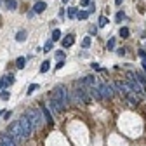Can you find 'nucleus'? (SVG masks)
Listing matches in <instances>:
<instances>
[{"instance_id":"nucleus-1","label":"nucleus","mask_w":146,"mask_h":146,"mask_svg":"<svg viewBox=\"0 0 146 146\" xmlns=\"http://www.w3.org/2000/svg\"><path fill=\"white\" fill-rule=\"evenodd\" d=\"M52 98L59 103L61 111H63V110H66V108H68V104L71 103V94L66 90V87H64V85H61V84H59V85H56V87L52 89Z\"/></svg>"},{"instance_id":"nucleus-2","label":"nucleus","mask_w":146,"mask_h":146,"mask_svg":"<svg viewBox=\"0 0 146 146\" xmlns=\"http://www.w3.org/2000/svg\"><path fill=\"white\" fill-rule=\"evenodd\" d=\"M12 137H14V141L19 144V143H23V139H26L25 137V132H23V129H21V123H19V120L17 122H14V123H11L9 125V131H7Z\"/></svg>"},{"instance_id":"nucleus-3","label":"nucleus","mask_w":146,"mask_h":146,"mask_svg":"<svg viewBox=\"0 0 146 146\" xmlns=\"http://www.w3.org/2000/svg\"><path fill=\"white\" fill-rule=\"evenodd\" d=\"M26 115L30 117V120H31V125H33V129H36V127H40V123H42V117H44V113H42V110H36V108H28L26 110Z\"/></svg>"},{"instance_id":"nucleus-4","label":"nucleus","mask_w":146,"mask_h":146,"mask_svg":"<svg viewBox=\"0 0 146 146\" xmlns=\"http://www.w3.org/2000/svg\"><path fill=\"white\" fill-rule=\"evenodd\" d=\"M127 82L131 84V87H132V90L137 94V96H143L144 94V89H143V84L137 80V77H136V73H132V71H129L127 73Z\"/></svg>"},{"instance_id":"nucleus-5","label":"nucleus","mask_w":146,"mask_h":146,"mask_svg":"<svg viewBox=\"0 0 146 146\" xmlns=\"http://www.w3.org/2000/svg\"><path fill=\"white\" fill-rule=\"evenodd\" d=\"M19 123H21V129H23V132H25V137H30V136H31V132H33L35 129H33L31 120H30V117H28L26 113H23V115H21Z\"/></svg>"},{"instance_id":"nucleus-6","label":"nucleus","mask_w":146,"mask_h":146,"mask_svg":"<svg viewBox=\"0 0 146 146\" xmlns=\"http://www.w3.org/2000/svg\"><path fill=\"white\" fill-rule=\"evenodd\" d=\"M99 90H101L103 99H111V98H113V94H115L113 85H111V84H106V82L99 84Z\"/></svg>"},{"instance_id":"nucleus-7","label":"nucleus","mask_w":146,"mask_h":146,"mask_svg":"<svg viewBox=\"0 0 146 146\" xmlns=\"http://www.w3.org/2000/svg\"><path fill=\"white\" fill-rule=\"evenodd\" d=\"M115 87H117V90H118V92H120L122 96H125V98L129 96V94H132V92H134L129 82H117V84H115Z\"/></svg>"},{"instance_id":"nucleus-8","label":"nucleus","mask_w":146,"mask_h":146,"mask_svg":"<svg viewBox=\"0 0 146 146\" xmlns=\"http://www.w3.org/2000/svg\"><path fill=\"white\" fill-rule=\"evenodd\" d=\"M0 143L5 144V146H17V143L14 141V137L9 132H2V134H0Z\"/></svg>"},{"instance_id":"nucleus-9","label":"nucleus","mask_w":146,"mask_h":146,"mask_svg":"<svg viewBox=\"0 0 146 146\" xmlns=\"http://www.w3.org/2000/svg\"><path fill=\"white\" fill-rule=\"evenodd\" d=\"M40 110H42V113H44V118H45V122H49V123H52L54 122V118H52V111L47 108V106H40Z\"/></svg>"},{"instance_id":"nucleus-10","label":"nucleus","mask_w":146,"mask_h":146,"mask_svg":"<svg viewBox=\"0 0 146 146\" xmlns=\"http://www.w3.org/2000/svg\"><path fill=\"white\" fill-rule=\"evenodd\" d=\"M73 44H75V36H73V35H68V36H66V38L63 40V47H64V49H68V47H71Z\"/></svg>"},{"instance_id":"nucleus-11","label":"nucleus","mask_w":146,"mask_h":146,"mask_svg":"<svg viewBox=\"0 0 146 146\" xmlns=\"http://www.w3.org/2000/svg\"><path fill=\"white\" fill-rule=\"evenodd\" d=\"M45 7H47V4H45V2H36V4H35V7H33V11H35L36 14H40V12H44V11H45Z\"/></svg>"},{"instance_id":"nucleus-12","label":"nucleus","mask_w":146,"mask_h":146,"mask_svg":"<svg viewBox=\"0 0 146 146\" xmlns=\"http://www.w3.org/2000/svg\"><path fill=\"white\" fill-rule=\"evenodd\" d=\"M4 2H5V7L9 11H16L17 9V2H16V0H4Z\"/></svg>"},{"instance_id":"nucleus-13","label":"nucleus","mask_w":146,"mask_h":146,"mask_svg":"<svg viewBox=\"0 0 146 146\" xmlns=\"http://www.w3.org/2000/svg\"><path fill=\"white\" fill-rule=\"evenodd\" d=\"M26 36H28V33H26L25 30H19V31H17V35H16V40H17V42H25Z\"/></svg>"},{"instance_id":"nucleus-14","label":"nucleus","mask_w":146,"mask_h":146,"mask_svg":"<svg viewBox=\"0 0 146 146\" xmlns=\"http://www.w3.org/2000/svg\"><path fill=\"white\" fill-rule=\"evenodd\" d=\"M25 64H26V58H23V56H19V58H17V59H16V66H17V68H19V70H21V68H25Z\"/></svg>"},{"instance_id":"nucleus-15","label":"nucleus","mask_w":146,"mask_h":146,"mask_svg":"<svg viewBox=\"0 0 146 146\" xmlns=\"http://www.w3.org/2000/svg\"><path fill=\"white\" fill-rule=\"evenodd\" d=\"M77 14H78V11H77L75 7H68V17H70V19L77 17Z\"/></svg>"},{"instance_id":"nucleus-16","label":"nucleus","mask_w":146,"mask_h":146,"mask_svg":"<svg viewBox=\"0 0 146 146\" xmlns=\"http://www.w3.org/2000/svg\"><path fill=\"white\" fill-rule=\"evenodd\" d=\"M49 68H50V61H44L42 66H40V73H47Z\"/></svg>"},{"instance_id":"nucleus-17","label":"nucleus","mask_w":146,"mask_h":146,"mask_svg":"<svg viewBox=\"0 0 146 146\" xmlns=\"http://www.w3.org/2000/svg\"><path fill=\"white\" fill-rule=\"evenodd\" d=\"M59 38H61V30L56 28V30L52 31V42H56V40H59Z\"/></svg>"},{"instance_id":"nucleus-18","label":"nucleus","mask_w":146,"mask_h":146,"mask_svg":"<svg viewBox=\"0 0 146 146\" xmlns=\"http://www.w3.org/2000/svg\"><path fill=\"white\" fill-rule=\"evenodd\" d=\"M89 14H90L89 11H80V12L77 14V17H78V19L82 21V19H87V17H89Z\"/></svg>"},{"instance_id":"nucleus-19","label":"nucleus","mask_w":146,"mask_h":146,"mask_svg":"<svg viewBox=\"0 0 146 146\" xmlns=\"http://www.w3.org/2000/svg\"><path fill=\"white\" fill-rule=\"evenodd\" d=\"M136 77H137V80H139L143 85H146V77H144V73H141V71H136Z\"/></svg>"},{"instance_id":"nucleus-20","label":"nucleus","mask_w":146,"mask_h":146,"mask_svg":"<svg viewBox=\"0 0 146 146\" xmlns=\"http://www.w3.org/2000/svg\"><path fill=\"white\" fill-rule=\"evenodd\" d=\"M129 28H120V31H118V35L122 36V38H127V36H129Z\"/></svg>"},{"instance_id":"nucleus-21","label":"nucleus","mask_w":146,"mask_h":146,"mask_svg":"<svg viewBox=\"0 0 146 146\" xmlns=\"http://www.w3.org/2000/svg\"><path fill=\"white\" fill-rule=\"evenodd\" d=\"M38 87H40L38 84H31V85L28 87V90H26V94H33V92H35V90L38 89Z\"/></svg>"},{"instance_id":"nucleus-22","label":"nucleus","mask_w":146,"mask_h":146,"mask_svg":"<svg viewBox=\"0 0 146 146\" xmlns=\"http://www.w3.org/2000/svg\"><path fill=\"white\" fill-rule=\"evenodd\" d=\"M4 82H5V85L14 84V75H5V77H4Z\"/></svg>"},{"instance_id":"nucleus-23","label":"nucleus","mask_w":146,"mask_h":146,"mask_svg":"<svg viewBox=\"0 0 146 146\" xmlns=\"http://www.w3.org/2000/svg\"><path fill=\"white\" fill-rule=\"evenodd\" d=\"M82 47H84V49L90 47V36H85V38L82 40Z\"/></svg>"},{"instance_id":"nucleus-24","label":"nucleus","mask_w":146,"mask_h":146,"mask_svg":"<svg viewBox=\"0 0 146 146\" xmlns=\"http://www.w3.org/2000/svg\"><path fill=\"white\" fill-rule=\"evenodd\" d=\"M106 25H108V17H106V16H101V17H99V26L103 28V26H106Z\"/></svg>"},{"instance_id":"nucleus-25","label":"nucleus","mask_w":146,"mask_h":146,"mask_svg":"<svg viewBox=\"0 0 146 146\" xmlns=\"http://www.w3.org/2000/svg\"><path fill=\"white\" fill-rule=\"evenodd\" d=\"M11 98V94L7 92V90H2V94H0V99H2V101H7Z\"/></svg>"},{"instance_id":"nucleus-26","label":"nucleus","mask_w":146,"mask_h":146,"mask_svg":"<svg viewBox=\"0 0 146 146\" xmlns=\"http://www.w3.org/2000/svg\"><path fill=\"white\" fill-rule=\"evenodd\" d=\"M115 19H117V23H120V21H122V19H125V14H123V12H122V11H120V12H118V14H117V16H115Z\"/></svg>"},{"instance_id":"nucleus-27","label":"nucleus","mask_w":146,"mask_h":146,"mask_svg":"<svg viewBox=\"0 0 146 146\" xmlns=\"http://www.w3.org/2000/svg\"><path fill=\"white\" fill-rule=\"evenodd\" d=\"M113 47H115V38H113V36H111V38L108 40V50H111Z\"/></svg>"},{"instance_id":"nucleus-28","label":"nucleus","mask_w":146,"mask_h":146,"mask_svg":"<svg viewBox=\"0 0 146 146\" xmlns=\"http://www.w3.org/2000/svg\"><path fill=\"white\" fill-rule=\"evenodd\" d=\"M50 49H52V40H49V42L45 44V47H44V52H49Z\"/></svg>"},{"instance_id":"nucleus-29","label":"nucleus","mask_w":146,"mask_h":146,"mask_svg":"<svg viewBox=\"0 0 146 146\" xmlns=\"http://www.w3.org/2000/svg\"><path fill=\"white\" fill-rule=\"evenodd\" d=\"M80 5L85 7V5H90V0H80Z\"/></svg>"},{"instance_id":"nucleus-30","label":"nucleus","mask_w":146,"mask_h":146,"mask_svg":"<svg viewBox=\"0 0 146 146\" xmlns=\"http://www.w3.org/2000/svg\"><path fill=\"white\" fill-rule=\"evenodd\" d=\"M63 66H64V61H63V59H61V61H59V63H58V64H56V70H61V68H63Z\"/></svg>"},{"instance_id":"nucleus-31","label":"nucleus","mask_w":146,"mask_h":146,"mask_svg":"<svg viewBox=\"0 0 146 146\" xmlns=\"http://www.w3.org/2000/svg\"><path fill=\"white\" fill-rule=\"evenodd\" d=\"M11 117H12V113H11V111H7V113H5V115H4V120H9V118H11Z\"/></svg>"},{"instance_id":"nucleus-32","label":"nucleus","mask_w":146,"mask_h":146,"mask_svg":"<svg viewBox=\"0 0 146 146\" xmlns=\"http://www.w3.org/2000/svg\"><path fill=\"white\" fill-rule=\"evenodd\" d=\"M94 11H96V5L90 4V5H89V12H94Z\"/></svg>"},{"instance_id":"nucleus-33","label":"nucleus","mask_w":146,"mask_h":146,"mask_svg":"<svg viewBox=\"0 0 146 146\" xmlns=\"http://www.w3.org/2000/svg\"><path fill=\"white\" fill-rule=\"evenodd\" d=\"M5 87V82H4V78H0V90H2Z\"/></svg>"},{"instance_id":"nucleus-34","label":"nucleus","mask_w":146,"mask_h":146,"mask_svg":"<svg viewBox=\"0 0 146 146\" xmlns=\"http://www.w3.org/2000/svg\"><path fill=\"white\" fill-rule=\"evenodd\" d=\"M125 54V49H118V56H123Z\"/></svg>"},{"instance_id":"nucleus-35","label":"nucleus","mask_w":146,"mask_h":146,"mask_svg":"<svg viewBox=\"0 0 146 146\" xmlns=\"http://www.w3.org/2000/svg\"><path fill=\"white\" fill-rule=\"evenodd\" d=\"M122 2H123V0H115V4H117V5H122Z\"/></svg>"},{"instance_id":"nucleus-36","label":"nucleus","mask_w":146,"mask_h":146,"mask_svg":"<svg viewBox=\"0 0 146 146\" xmlns=\"http://www.w3.org/2000/svg\"><path fill=\"white\" fill-rule=\"evenodd\" d=\"M143 70H144V71H146V61H144V63H143Z\"/></svg>"},{"instance_id":"nucleus-37","label":"nucleus","mask_w":146,"mask_h":146,"mask_svg":"<svg viewBox=\"0 0 146 146\" xmlns=\"http://www.w3.org/2000/svg\"><path fill=\"white\" fill-rule=\"evenodd\" d=\"M2 113H4V111H2V110H0V117H2Z\"/></svg>"},{"instance_id":"nucleus-38","label":"nucleus","mask_w":146,"mask_h":146,"mask_svg":"<svg viewBox=\"0 0 146 146\" xmlns=\"http://www.w3.org/2000/svg\"><path fill=\"white\" fill-rule=\"evenodd\" d=\"M0 146H5V144H2V143H0Z\"/></svg>"},{"instance_id":"nucleus-39","label":"nucleus","mask_w":146,"mask_h":146,"mask_svg":"<svg viewBox=\"0 0 146 146\" xmlns=\"http://www.w3.org/2000/svg\"><path fill=\"white\" fill-rule=\"evenodd\" d=\"M63 2H68V0H63Z\"/></svg>"}]
</instances>
